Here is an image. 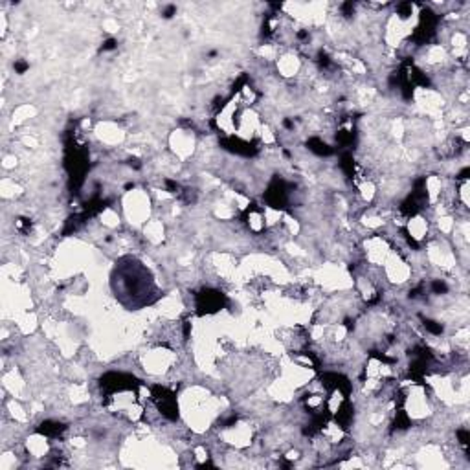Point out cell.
<instances>
[{
  "mask_svg": "<svg viewBox=\"0 0 470 470\" xmlns=\"http://www.w3.org/2000/svg\"><path fill=\"white\" fill-rule=\"evenodd\" d=\"M123 212H125V217L131 223L145 225L149 219V214H151V198L142 190H134L123 198Z\"/></svg>",
  "mask_w": 470,
  "mask_h": 470,
  "instance_id": "6da1fadb",
  "label": "cell"
},
{
  "mask_svg": "<svg viewBox=\"0 0 470 470\" xmlns=\"http://www.w3.org/2000/svg\"><path fill=\"white\" fill-rule=\"evenodd\" d=\"M170 145L171 151L175 153V156H178L181 160H187L195 153V147H197V140H195V134L192 131H175L170 136Z\"/></svg>",
  "mask_w": 470,
  "mask_h": 470,
  "instance_id": "7a4b0ae2",
  "label": "cell"
},
{
  "mask_svg": "<svg viewBox=\"0 0 470 470\" xmlns=\"http://www.w3.org/2000/svg\"><path fill=\"white\" fill-rule=\"evenodd\" d=\"M94 132H96L99 142L103 145H109V147L120 145L125 140V131L116 121H101V123L96 125Z\"/></svg>",
  "mask_w": 470,
  "mask_h": 470,
  "instance_id": "3957f363",
  "label": "cell"
},
{
  "mask_svg": "<svg viewBox=\"0 0 470 470\" xmlns=\"http://www.w3.org/2000/svg\"><path fill=\"white\" fill-rule=\"evenodd\" d=\"M276 68H278L279 76L285 77V79H290V77L300 76L301 70H303V61H301L300 55L289 50V52H283V54L278 55Z\"/></svg>",
  "mask_w": 470,
  "mask_h": 470,
  "instance_id": "277c9868",
  "label": "cell"
},
{
  "mask_svg": "<svg viewBox=\"0 0 470 470\" xmlns=\"http://www.w3.org/2000/svg\"><path fill=\"white\" fill-rule=\"evenodd\" d=\"M405 228L408 243H422V241H427V235L430 232V223L425 215L413 214L406 221Z\"/></svg>",
  "mask_w": 470,
  "mask_h": 470,
  "instance_id": "5b68a950",
  "label": "cell"
},
{
  "mask_svg": "<svg viewBox=\"0 0 470 470\" xmlns=\"http://www.w3.org/2000/svg\"><path fill=\"white\" fill-rule=\"evenodd\" d=\"M143 235L151 245H160L165 239V226L162 221H147L143 225Z\"/></svg>",
  "mask_w": 470,
  "mask_h": 470,
  "instance_id": "8992f818",
  "label": "cell"
},
{
  "mask_svg": "<svg viewBox=\"0 0 470 470\" xmlns=\"http://www.w3.org/2000/svg\"><path fill=\"white\" fill-rule=\"evenodd\" d=\"M76 441H81V439L76 438ZM72 445H77V447H85V443H74V441H72Z\"/></svg>",
  "mask_w": 470,
  "mask_h": 470,
  "instance_id": "52a82bcc",
  "label": "cell"
}]
</instances>
